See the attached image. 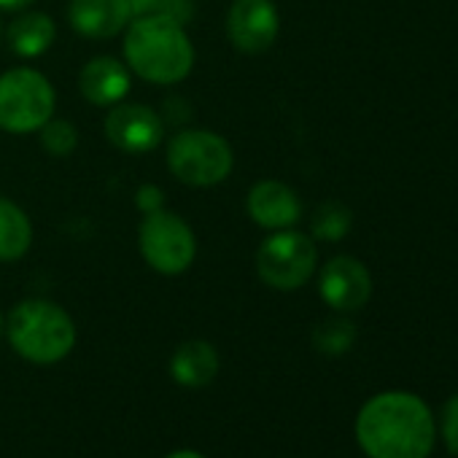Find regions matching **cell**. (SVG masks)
<instances>
[{"mask_svg": "<svg viewBox=\"0 0 458 458\" xmlns=\"http://www.w3.org/2000/svg\"><path fill=\"white\" fill-rule=\"evenodd\" d=\"M434 434L428 404L407 391H383L356 415V442L369 458H428Z\"/></svg>", "mask_w": 458, "mask_h": 458, "instance_id": "obj_1", "label": "cell"}, {"mask_svg": "<svg viewBox=\"0 0 458 458\" xmlns=\"http://www.w3.org/2000/svg\"><path fill=\"white\" fill-rule=\"evenodd\" d=\"M127 68L151 84H178L191 73L194 47L181 22L154 14L135 17L124 36Z\"/></svg>", "mask_w": 458, "mask_h": 458, "instance_id": "obj_2", "label": "cell"}, {"mask_svg": "<svg viewBox=\"0 0 458 458\" xmlns=\"http://www.w3.org/2000/svg\"><path fill=\"white\" fill-rule=\"evenodd\" d=\"M12 348L30 364H57L76 345V324L65 308L49 300H25L6 316Z\"/></svg>", "mask_w": 458, "mask_h": 458, "instance_id": "obj_3", "label": "cell"}, {"mask_svg": "<svg viewBox=\"0 0 458 458\" xmlns=\"http://www.w3.org/2000/svg\"><path fill=\"white\" fill-rule=\"evenodd\" d=\"M55 103L52 81L33 68H12L0 76V130L38 132L52 119Z\"/></svg>", "mask_w": 458, "mask_h": 458, "instance_id": "obj_4", "label": "cell"}, {"mask_svg": "<svg viewBox=\"0 0 458 458\" xmlns=\"http://www.w3.org/2000/svg\"><path fill=\"white\" fill-rule=\"evenodd\" d=\"M229 143L210 130H183L167 146L170 173L189 186H216L233 173Z\"/></svg>", "mask_w": 458, "mask_h": 458, "instance_id": "obj_5", "label": "cell"}, {"mask_svg": "<svg viewBox=\"0 0 458 458\" xmlns=\"http://www.w3.org/2000/svg\"><path fill=\"white\" fill-rule=\"evenodd\" d=\"M318 265V249L310 235L297 229H278L257 251L259 278L278 292L302 289Z\"/></svg>", "mask_w": 458, "mask_h": 458, "instance_id": "obj_6", "label": "cell"}, {"mask_svg": "<svg viewBox=\"0 0 458 458\" xmlns=\"http://www.w3.org/2000/svg\"><path fill=\"white\" fill-rule=\"evenodd\" d=\"M138 243L146 265L162 276L186 273L197 257V241L191 226L165 208L146 213L138 233Z\"/></svg>", "mask_w": 458, "mask_h": 458, "instance_id": "obj_7", "label": "cell"}, {"mask_svg": "<svg viewBox=\"0 0 458 458\" xmlns=\"http://www.w3.org/2000/svg\"><path fill=\"white\" fill-rule=\"evenodd\" d=\"M318 294L335 313H356L372 297V276L356 257H335L318 273Z\"/></svg>", "mask_w": 458, "mask_h": 458, "instance_id": "obj_8", "label": "cell"}, {"mask_svg": "<svg viewBox=\"0 0 458 458\" xmlns=\"http://www.w3.org/2000/svg\"><path fill=\"white\" fill-rule=\"evenodd\" d=\"M281 30V17L273 0H235L226 14V36L243 55L267 52Z\"/></svg>", "mask_w": 458, "mask_h": 458, "instance_id": "obj_9", "label": "cell"}, {"mask_svg": "<svg viewBox=\"0 0 458 458\" xmlns=\"http://www.w3.org/2000/svg\"><path fill=\"white\" fill-rule=\"evenodd\" d=\"M165 124L159 114L143 103L111 106L106 116V138L124 154H146L162 143Z\"/></svg>", "mask_w": 458, "mask_h": 458, "instance_id": "obj_10", "label": "cell"}, {"mask_svg": "<svg viewBox=\"0 0 458 458\" xmlns=\"http://www.w3.org/2000/svg\"><path fill=\"white\" fill-rule=\"evenodd\" d=\"M249 216L265 229H292L302 218V202L297 191L284 181H259L249 191Z\"/></svg>", "mask_w": 458, "mask_h": 458, "instance_id": "obj_11", "label": "cell"}, {"mask_svg": "<svg viewBox=\"0 0 458 458\" xmlns=\"http://www.w3.org/2000/svg\"><path fill=\"white\" fill-rule=\"evenodd\" d=\"M68 20L79 36L103 41L127 30L132 9L127 0H71Z\"/></svg>", "mask_w": 458, "mask_h": 458, "instance_id": "obj_12", "label": "cell"}, {"mask_svg": "<svg viewBox=\"0 0 458 458\" xmlns=\"http://www.w3.org/2000/svg\"><path fill=\"white\" fill-rule=\"evenodd\" d=\"M81 95L103 108L119 106L130 92V68L116 57H95L84 65L79 76Z\"/></svg>", "mask_w": 458, "mask_h": 458, "instance_id": "obj_13", "label": "cell"}, {"mask_svg": "<svg viewBox=\"0 0 458 458\" xmlns=\"http://www.w3.org/2000/svg\"><path fill=\"white\" fill-rule=\"evenodd\" d=\"M221 369L218 351L208 340H186L170 359V377L183 388H205Z\"/></svg>", "mask_w": 458, "mask_h": 458, "instance_id": "obj_14", "label": "cell"}, {"mask_svg": "<svg viewBox=\"0 0 458 458\" xmlns=\"http://www.w3.org/2000/svg\"><path fill=\"white\" fill-rule=\"evenodd\" d=\"M6 38H9V47L14 55L30 60V57H41L44 52H49V47L57 38V28H55L52 17L28 12L9 25Z\"/></svg>", "mask_w": 458, "mask_h": 458, "instance_id": "obj_15", "label": "cell"}, {"mask_svg": "<svg viewBox=\"0 0 458 458\" xmlns=\"http://www.w3.org/2000/svg\"><path fill=\"white\" fill-rule=\"evenodd\" d=\"M33 243V226L28 213L6 199L0 197V262H17L30 251Z\"/></svg>", "mask_w": 458, "mask_h": 458, "instance_id": "obj_16", "label": "cell"}, {"mask_svg": "<svg viewBox=\"0 0 458 458\" xmlns=\"http://www.w3.org/2000/svg\"><path fill=\"white\" fill-rule=\"evenodd\" d=\"M351 224H353V213L343 205V202H321L310 218V233L316 241L324 243H337L351 233Z\"/></svg>", "mask_w": 458, "mask_h": 458, "instance_id": "obj_17", "label": "cell"}, {"mask_svg": "<svg viewBox=\"0 0 458 458\" xmlns=\"http://www.w3.org/2000/svg\"><path fill=\"white\" fill-rule=\"evenodd\" d=\"M356 343V324L345 316L321 321L313 329V348L324 356H343Z\"/></svg>", "mask_w": 458, "mask_h": 458, "instance_id": "obj_18", "label": "cell"}, {"mask_svg": "<svg viewBox=\"0 0 458 458\" xmlns=\"http://www.w3.org/2000/svg\"><path fill=\"white\" fill-rule=\"evenodd\" d=\"M41 143L52 157H71L79 146V132L71 122L49 119L41 130Z\"/></svg>", "mask_w": 458, "mask_h": 458, "instance_id": "obj_19", "label": "cell"}, {"mask_svg": "<svg viewBox=\"0 0 458 458\" xmlns=\"http://www.w3.org/2000/svg\"><path fill=\"white\" fill-rule=\"evenodd\" d=\"M130 9H132V17H154V14H162V17H170L181 25H186L194 14V6L191 0H127Z\"/></svg>", "mask_w": 458, "mask_h": 458, "instance_id": "obj_20", "label": "cell"}, {"mask_svg": "<svg viewBox=\"0 0 458 458\" xmlns=\"http://www.w3.org/2000/svg\"><path fill=\"white\" fill-rule=\"evenodd\" d=\"M442 437L450 453L458 455V394L445 402L442 410Z\"/></svg>", "mask_w": 458, "mask_h": 458, "instance_id": "obj_21", "label": "cell"}, {"mask_svg": "<svg viewBox=\"0 0 458 458\" xmlns=\"http://www.w3.org/2000/svg\"><path fill=\"white\" fill-rule=\"evenodd\" d=\"M138 208L143 213H154V210H162V189L154 186V183H146L138 189Z\"/></svg>", "mask_w": 458, "mask_h": 458, "instance_id": "obj_22", "label": "cell"}, {"mask_svg": "<svg viewBox=\"0 0 458 458\" xmlns=\"http://www.w3.org/2000/svg\"><path fill=\"white\" fill-rule=\"evenodd\" d=\"M36 0H0V9L4 12H25Z\"/></svg>", "mask_w": 458, "mask_h": 458, "instance_id": "obj_23", "label": "cell"}, {"mask_svg": "<svg viewBox=\"0 0 458 458\" xmlns=\"http://www.w3.org/2000/svg\"><path fill=\"white\" fill-rule=\"evenodd\" d=\"M165 458H205V455L197 453V450H173V453L165 455Z\"/></svg>", "mask_w": 458, "mask_h": 458, "instance_id": "obj_24", "label": "cell"}, {"mask_svg": "<svg viewBox=\"0 0 458 458\" xmlns=\"http://www.w3.org/2000/svg\"><path fill=\"white\" fill-rule=\"evenodd\" d=\"M4 332H6V318H4V313H0V337H4Z\"/></svg>", "mask_w": 458, "mask_h": 458, "instance_id": "obj_25", "label": "cell"}]
</instances>
